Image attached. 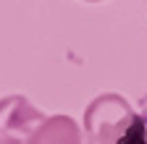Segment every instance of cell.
Wrapping results in <instances>:
<instances>
[{
	"label": "cell",
	"instance_id": "cell-1",
	"mask_svg": "<svg viewBox=\"0 0 147 144\" xmlns=\"http://www.w3.org/2000/svg\"><path fill=\"white\" fill-rule=\"evenodd\" d=\"M84 144H147V121L121 94H100L84 110Z\"/></svg>",
	"mask_w": 147,
	"mask_h": 144
},
{
	"label": "cell",
	"instance_id": "cell-2",
	"mask_svg": "<svg viewBox=\"0 0 147 144\" xmlns=\"http://www.w3.org/2000/svg\"><path fill=\"white\" fill-rule=\"evenodd\" d=\"M42 121L45 115L26 97H3L0 100V144H24Z\"/></svg>",
	"mask_w": 147,
	"mask_h": 144
},
{
	"label": "cell",
	"instance_id": "cell-3",
	"mask_svg": "<svg viewBox=\"0 0 147 144\" xmlns=\"http://www.w3.org/2000/svg\"><path fill=\"white\" fill-rule=\"evenodd\" d=\"M24 144H84V134L71 115H50Z\"/></svg>",
	"mask_w": 147,
	"mask_h": 144
},
{
	"label": "cell",
	"instance_id": "cell-4",
	"mask_svg": "<svg viewBox=\"0 0 147 144\" xmlns=\"http://www.w3.org/2000/svg\"><path fill=\"white\" fill-rule=\"evenodd\" d=\"M84 3H100V0H84Z\"/></svg>",
	"mask_w": 147,
	"mask_h": 144
}]
</instances>
